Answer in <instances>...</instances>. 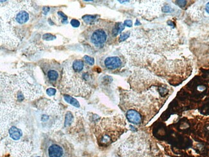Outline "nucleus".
Returning <instances> with one entry per match:
<instances>
[{
	"instance_id": "obj_1",
	"label": "nucleus",
	"mask_w": 209,
	"mask_h": 157,
	"mask_svg": "<svg viewBox=\"0 0 209 157\" xmlns=\"http://www.w3.org/2000/svg\"><path fill=\"white\" fill-rule=\"evenodd\" d=\"M179 37L169 25L149 31L134 29L121 52L130 66L171 82L186 73L187 61L179 54Z\"/></svg>"
},
{
	"instance_id": "obj_2",
	"label": "nucleus",
	"mask_w": 209,
	"mask_h": 157,
	"mask_svg": "<svg viewBox=\"0 0 209 157\" xmlns=\"http://www.w3.org/2000/svg\"><path fill=\"white\" fill-rule=\"evenodd\" d=\"M126 130L124 117L115 115L102 118L96 122L94 134L100 146L107 147L115 143Z\"/></svg>"
},
{
	"instance_id": "obj_3",
	"label": "nucleus",
	"mask_w": 209,
	"mask_h": 157,
	"mask_svg": "<svg viewBox=\"0 0 209 157\" xmlns=\"http://www.w3.org/2000/svg\"><path fill=\"white\" fill-rule=\"evenodd\" d=\"M122 157H159L153 142L144 133L133 134L120 147Z\"/></svg>"
},
{
	"instance_id": "obj_4",
	"label": "nucleus",
	"mask_w": 209,
	"mask_h": 157,
	"mask_svg": "<svg viewBox=\"0 0 209 157\" xmlns=\"http://www.w3.org/2000/svg\"><path fill=\"white\" fill-rule=\"evenodd\" d=\"M89 79L90 76L88 73L75 72L71 64H66L63 70L61 87L66 93L85 97L91 92V87L88 83Z\"/></svg>"
},
{
	"instance_id": "obj_5",
	"label": "nucleus",
	"mask_w": 209,
	"mask_h": 157,
	"mask_svg": "<svg viewBox=\"0 0 209 157\" xmlns=\"http://www.w3.org/2000/svg\"><path fill=\"white\" fill-rule=\"evenodd\" d=\"M1 7V21L14 29L17 25L27 23L30 19V12L32 10L31 2L28 1H10Z\"/></svg>"
},
{
	"instance_id": "obj_6",
	"label": "nucleus",
	"mask_w": 209,
	"mask_h": 157,
	"mask_svg": "<svg viewBox=\"0 0 209 157\" xmlns=\"http://www.w3.org/2000/svg\"><path fill=\"white\" fill-rule=\"evenodd\" d=\"M129 78V83L133 92L145 93L153 90V89L160 88L166 85L162 79L154 76L149 72L136 68Z\"/></svg>"
},
{
	"instance_id": "obj_7",
	"label": "nucleus",
	"mask_w": 209,
	"mask_h": 157,
	"mask_svg": "<svg viewBox=\"0 0 209 157\" xmlns=\"http://www.w3.org/2000/svg\"><path fill=\"white\" fill-rule=\"evenodd\" d=\"M16 86V101L36 99L43 94L42 88L34 81L27 71L20 72L15 76Z\"/></svg>"
},
{
	"instance_id": "obj_8",
	"label": "nucleus",
	"mask_w": 209,
	"mask_h": 157,
	"mask_svg": "<svg viewBox=\"0 0 209 157\" xmlns=\"http://www.w3.org/2000/svg\"><path fill=\"white\" fill-rule=\"evenodd\" d=\"M39 107L40 120L43 126L51 131H57L61 128L63 121V111L56 102L47 100Z\"/></svg>"
},
{
	"instance_id": "obj_9",
	"label": "nucleus",
	"mask_w": 209,
	"mask_h": 157,
	"mask_svg": "<svg viewBox=\"0 0 209 157\" xmlns=\"http://www.w3.org/2000/svg\"><path fill=\"white\" fill-rule=\"evenodd\" d=\"M72 150L69 144L62 139L50 140L44 144V157H72Z\"/></svg>"
},
{
	"instance_id": "obj_10",
	"label": "nucleus",
	"mask_w": 209,
	"mask_h": 157,
	"mask_svg": "<svg viewBox=\"0 0 209 157\" xmlns=\"http://www.w3.org/2000/svg\"><path fill=\"white\" fill-rule=\"evenodd\" d=\"M19 36L14 28L5 22L1 21V43L10 49L16 48L21 42Z\"/></svg>"
},
{
	"instance_id": "obj_11",
	"label": "nucleus",
	"mask_w": 209,
	"mask_h": 157,
	"mask_svg": "<svg viewBox=\"0 0 209 157\" xmlns=\"http://www.w3.org/2000/svg\"><path fill=\"white\" fill-rule=\"evenodd\" d=\"M166 3H160V2H143L144 5L143 15L146 17H154L156 14L162 12V7Z\"/></svg>"
},
{
	"instance_id": "obj_12",
	"label": "nucleus",
	"mask_w": 209,
	"mask_h": 157,
	"mask_svg": "<svg viewBox=\"0 0 209 157\" xmlns=\"http://www.w3.org/2000/svg\"><path fill=\"white\" fill-rule=\"evenodd\" d=\"M108 36L107 32L104 28H96L91 34L89 37V41L94 46L100 47L106 43Z\"/></svg>"
},
{
	"instance_id": "obj_13",
	"label": "nucleus",
	"mask_w": 209,
	"mask_h": 157,
	"mask_svg": "<svg viewBox=\"0 0 209 157\" xmlns=\"http://www.w3.org/2000/svg\"><path fill=\"white\" fill-rule=\"evenodd\" d=\"M125 116L129 122L135 125H140L144 121V119L141 115L134 109L126 110Z\"/></svg>"
},
{
	"instance_id": "obj_14",
	"label": "nucleus",
	"mask_w": 209,
	"mask_h": 157,
	"mask_svg": "<svg viewBox=\"0 0 209 157\" xmlns=\"http://www.w3.org/2000/svg\"><path fill=\"white\" fill-rule=\"evenodd\" d=\"M104 65L109 70H115L122 66V61L118 57H109L104 61Z\"/></svg>"
},
{
	"instance_id": "obj_15",
	"label": "nucleus",
	"mask_w": 209,
	"mask_h": 157,
	"mask_svg": "<svg viewBox=\"0 0 209 157\" xmlns=\"http://www.w3.org/2000/svg\"><path fill=\"white\" fill-rule=\"evenodd\" d=\"M71 64V66L72 67L73 70L75 72H83L85 66H84V63L80 60V59H77V60H74Z\"/></svg>"
},
{
	"instance_id": "obj_16",
	"label": "nucleus",
	"mask_w": 209,
	"mask_h": 157,
	"mask_svg": "<svg viewBox=\"0 0 209 157\" xmlns=\"http://www.w3.org/2000/svg\"><path fill=\"white\" fill-rule=\"evenodd\" d=\"M47 76L51 83H54L59 78V73L56 70H49L47 72Z\"/></svg>"
},
{
	"instance_id": "obj_17",
	"label": "nucleus",
	"mask_w": 209,
	"mask_h": 157,
	"mask_svg": "<svg viewBox=\"0 0 209 157\" xmlns=\"http://www.w3.org/2000/svg\"><path fill=\"white\" fill-rule=\"evenodd\" d=\"M75 121V117L73 114L70 111H66L65 114V118H64V127L66 128H68L72 126L73 123Z\"/></svg>"
},
{
	"instance_id": "obj_18",
	"label": "nucleus",
	"mask_w": 209,
	"mask_h": 157,
	"mask_svg": "<svg viewBox=\"0 0 209 157\" xmlns=\"http://www.w3.org/2000/svg\"><path fill=\"white\" fill-rule=\"evenodd\" d=\"M63 97H64V99L65 100V101L66 102L70 104L71 105H72L75 107H77V108H79L80 106V104H79V102L76 99H74L73 97H72L71 95H64Z\"/></svg>"
},
{
	"instance_id": "obj_19",
	"label": "nucleus",
	"mask_w": 209,
	"mask_h": 157,
	"mask_svg": "<svg viewBox=\"0 0 209 157\" xmlns=\"http://www.w3.org/2000/svg\"><path fill=\"white\" fill-rule=\"evenodd\" d=\"M125 25L124 23H116L113 30H112V34H113V36H117L118 34H121L123 31Z\"/></svg>"
},
{
	"instance_id": "obj_20",
	"label": "nucleus",
	"mask_w": 209,
	"mask_h": 157,
	"mask_svg": "<svg viewBox=\"0 0 209 157\" xmlns=\"http://www.w3.org/2000/svg\"><path fill=\"white\" fill-rule=\"evenodd\" d=\"M96 16H91V15H86V16H84L83 17V21L85 22L86 23L88 24H92L96 20Z\"/></svg>"
},
{
	"instance_id": "obj_21",
	"label": "nucleus",
	"mask_w": 209,
	"mask_h": 157,
	"mask_svg": "<svg viewBox=\"0 0 209 157\" xmlns=\"http://www.w3.org/2000/svg\"><path fill=\"white\" fill-rule=\"evenodd\" d=\"M130 35H131V31H128L126 32L122 33L120 37H119V41H120V42L125 41L126 40H128L129 39V37H130Z\"/></svg>"
},
{
	"instance_id": "obj_22",
	"label": "nucleus",
	"mask_w": 209,
	"mask_h": 157,
	"mask_svg": "<svg viewBox=\"0 0 209 157\" xmlns=\"http://www.w3.org/2000/svg\"><path fill=\"white\" fill-rule=\"evenodd\" d=\"M173 11V9L169 4L165 3L162 7V12L163 13H171Z\"/></svg>"
},
{
	"instance_id": "obj_23",
	"label": "nucleus",
	"mask_w": 209,
	"mask_h": 157,
	"mask_svg": "<svg viewBox=\"0 0 209 157\" xmlns=\"http://www.w3.org/2000/svg\"><path fill=\"white\" fill-rule=\"evenodd\" d=\"M84 61H85L86 64L90 65V66H92V65L94 64L95 60H94L93 58L89 57L88 56H85L84 57Z\"/></svg>"
},
{
	"instance_id": "obj_24",
	"label": "nucleus",
	"mask_w": 209,
	"mask_h": 157,
	"mask_svg": "<svg viewBox=\"0 0 209 157\" xmlns=\"http://www.w3.org/2000/svg\"><path fill=\"white\" fill-rule=\"evenodd\" d=\"M43 39L46 41H51V40H54V39H55V36L51 35V34H45L44 35H43Z\"/></svg>"
},
{
	"instance_id": "obj_25",
	"label": "nucleus",
	"mask_w": 209,
	"mask_h": 157,
	"mask_svg": "<svg viewBox=\"0 0 209 157\" xmlns=\"http://www.w3.org/2000/svg\"><path fill=\"white\" fill-rule=\"evenodd\" d=\"M46 93L49 96H54L56 93V89L53 88H50L47 89Z\"/></svg>"
},
{
	"instance_id": "obj_26",
	"label": "nucleus",
	"mask_w": 209,
	"mask_h": 157,
	"mask_svg": "<svg viewBox=\"0 0 209 157\" xmlns=\"http://www.w3.org/2000/svg\"><path fill=\"white\" fill-rule=\"evenodd\" d=\"M58 14H59V16H61V17L63 18V20L61 21V22H62L63 23H67V19H68V18H67V16H66L65 14H64L62 12H59Z\"/></svg>"
},
{
	"instance_id": "obj_27",
	"label": "nucleus",
	"mask_w": 209,
	"mask_h": 157,
	"mask_svg": "<svg viewBox=\"0 0 209 157\" xmlns=\"http://www.w3.org/2000/svg\"><path fill=\"white\" fill-rule=\"evenodd\" d=\"M70 23L75 28H77L80 26V22L77 19H72L70 22Z\"/></svg>"
},
{
	"instance_id": "obj_28",
	"label": "nucleus",
	"mask_w": 209,
	"mask_h": 157,
	"mask_svg": "<svg viewBox=\"0 0 209 157\" xmlns=\"http://www.w3.org/2000/svg\"><path fill=\"white\" fill-rule=\"evenodd\" d=\"M124 25L126 26V27H132L133 26V21L130 19H128V20H125L124 21Z\"/></svg>"
},
{
	"instance_id": "obj_29",
	"label": "nucleus",
	"mask_w": 209,
	"mask_h": 157,
	"mask_svg": "<svg viewBox=\"0 0 209 157\" xmlns=\"http://www.w3.org/2000/svg\"><path fill=\"white\" fill-rule=\"evenodd\" d=\"M177 4L180 7H184L185 6V5L186 4V1H177Z\"/></svg>"
},
{
	"instance_id": "obj_30",
	"label": "nucleus",
	"mask_w": 209,
	"mask_h": 157,
	"mask_svg": "<svg viewBox=\"0 0 209 157\" xmlns=\"http://www.w3.org/2000/svg\"><path fill=\"white\" fill-rule=\"evenodd\" d=\"M49 10H50V8H48V7H44V8H43V12H44V14H47Z\"/></svg>"
},
{
	"instance_id": "obj_31",
	"label": "nucleus",
	"mask_w": 209,
	"mask_h": 157,
	"mask_svg": "<svg viewBox=\"0 0 209 157\" xmlns=\"http://www.w3.org/2000/svg\"><path fill=\"white\" fill-rule=\"evenodd\" d=\"M205 10L206 12L209 14V2H208L205 5Z\"/></svg>"
},
{
	"instance_id": "obj_32",
	"label": "nucleus",
	"mask_w": 209,
	"mask_h": 157,
	"mask_svg": "<svg viewBox=\"0 0 209 157\" xmlns=\"http://www.w3.org/2000/svg\"><path fill=\"white\" fill-rule=\"evenodd\" d=\"M36 157H41V156H36Z\"/></svg>"
}]
</instances>
